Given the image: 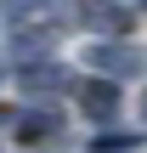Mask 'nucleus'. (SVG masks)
Segmentation results:
<instances>
[{
    "instance_id": "f257e3e1",
    "label": "nucleus",
    "mask_w": 147,
    "mask_h": 153,
    "mask_svg": "<svg viewBox=\"0 0 147 153\" xmlns=\"http://www.w3.org/2000/svg\"><path fill=\"white\" fill-rule=\"evenodd\" d=\"M85 68H91L96 79H113V85H125V79H147V51L130 45V40H91Z\"/></svg>"
},
{
    "instance_id": "f03ea898",
    "label": "nucleus",
    "mask_w": 147,
    "mask_h": 153,
    "mask_svg": "<svg viewBox=\"0 0 147 153\" xmlns=\"http://www.w3.org/2000/svg\"><path fill=\"white\" fill-rule=\"evenodd\" d=\"M79 79H74V68L68 62H34V68H17V91L23 97H34V108H57V97H68Z\"/></svg>"
},
{
    "instance_id": "7ed1b4c3",
    "label": "nucleus",
    "mask_w": 147,
    "mask_h": 153,
    "mask_svg": "<svg viewBox=\"0 0 147 153\" xmlns=\"http://www.w3.org/2000/svg\"><path fill=\"white\" fill-rule=\"evenodd\" d=\"M74 17H79V28L96 34V40H125V34L136 28L142 6H108V0H91V6H74Z\"/></svg>"
},
{
    "instance_id": "20e7f679",
    "label": "nucleus",
    "mask_w": 147,
    "mask_h": 153,
    "mask_svg": "<svg viewBox=\"0 0 147 153\" xmlns=\"http://www.w3.org/2000/svg\"><path fill=\"white\" fill-rule=\"evenodd\" d=\"M74 102H79V114H85L91 125H113L125 97H119V85H113V79H96V74H85V79L74 85Z\"/></svg>"
},
{
    "instance_id": "39448f33",
    "label": "nucleus",
    "mask_w": 147,
    "mask_h": 153,
    "mask_svg": "<svg viewBox=\"0 0 147 153\" xmlns=\"http://www.w3.org/2000/svg\"><path fill=\"white\" fill-rule=\"evenodd\" d=\"M62 131H68V114H62V108H23L11 136H17L23 148H40V142H62Z\"/></svg>"
},
{
    "instance_id": "423d86ee",
    "label": "nucleus",
    "mask_w": 147,
    "mask_h": 153,
    "mask_svg": "<svg viewBox=\"0 0 147 153\" xmlns=\"http://www.w3.org/2000/svg\"><path fill=\"white\" fill-rule=\"evenodd\" d=\"M6 62H11V74H17V68H34V62H51V28L34 23V28L11 34V40H6Z\"/></svg>"
},
{
    "instance_id": "0eeeda50",
    "label": "nucleus",
    "mask_w": 147,
    "mask_h": 153,
    "mask_svg": "<svg viewBox=\"0 0 147 153\" xmlns=\"http://www.w3.org/2000/svg\"><path fill=\"white\" fill-rule=\"evenodd\" d=\"M40 17H51V11H45V6H28V0H6V6H0V28H6V34H23V28H34Z\"/></svg>"
},
{
    "instance_id": "6e6552de",
    "label": "nucleus",
    "mask_w": 147,
    "mask_h": 153,
    "mask_svg": "<svg viewBox=\"0 0 147 153\" xmlns=\"http://www.w3.org/2000/svg\"><path fill=\"white\" fill-rule=\"evenodd\" d=\"M136 148H142V131H102V136H91L85 153H136Z\"/></svg>"
},
{
    "instance_id": "1a4fd4ad",
    "label": "nucleus",
    "mask_w": 147,
    "mask_h": 153,
    "mask_svg": "<svg viewBox=\"0 0 147 153\" xmlns=\"http://www.w3.org/2000/svg\"><path fill=\"white\" fill-rule=\"evenodd\" d=\"M0 74H6V57H0Z\"/></svg>"
},
{
    "instance_id": "9d476101",
    "label": "nucleus",
    "mask_w": 147,
    "mask_h": 153,
    "mask_svg": "<svg viewBox=\"0 0 147 153\" xmlns=\"http://www.w3.org/2000/svg\"><path fill=\"white\" fill-rule=\"evenodd\" d=\"M142 11H147V6H142Z\"/></svg>"
}]
</instances>
